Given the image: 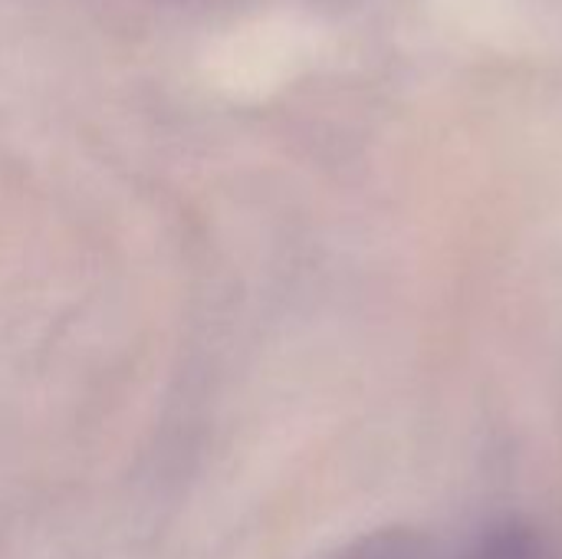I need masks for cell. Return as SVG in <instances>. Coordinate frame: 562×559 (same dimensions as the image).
<instances>
[{
  "label": "cell",
  "mask_w": 562,
  "mask_h": 559,
  "mask_svg": "<svg viewBox=\"0 0 562 559\" xmlns=\"http://www.w3.org/2000/svg\"><path fill=\"white\" fill-rule=\"evenodd\" d=\"M326 559H441L438 547L408 527H385V530H372L346 547H339L333 557Z\"/></svg>",
  "instance_id": "6da1fadb"
},
{
  "label": "cell",
  "mask_w": 562,
  "mask_h": 559,
  "mask_svg": "<svg viewBox=\"0 0 562 559\" xmlns=\"http://www.w3.org/2000/svg\"><path fill=\"white\" fill-rule=\"evenodd\" d=\"M464 559H550V550L530 524L504 521L484 530Z\"/></svg>",
  "instance_id": "7a4b0ae2"
}]
</instances>
